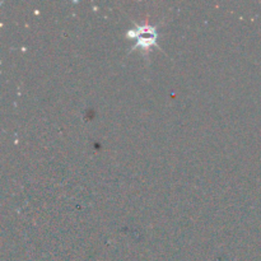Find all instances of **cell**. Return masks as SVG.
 Masks as SVG:
<instances>
[{"mask_svg":"<svg viewBox=\"0 0 261 261\" xmlns=\"http://www.w3.org/2000/svg\"><path fill=\"white\" fill-rule=\"evenodd\" d=\"M127 36L135 40V46L133 50L138 47L148 50L157 43V31L152 25H138L134 30H130Z\"/></svg>","mask_w":261,"mask_h":261,"instance_id":"cell-1","label":"cell"}]
</instances>
